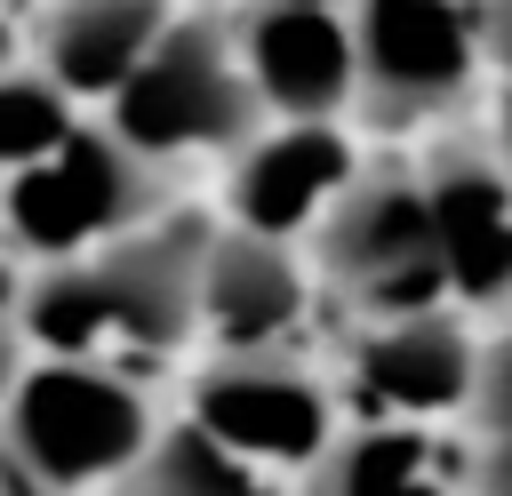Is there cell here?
<instances>
[{
    "label": "cell",
    "instance_id": "20",
    "mask_svg": "<svg viewBox=\"0 0 512 496\" xmlns=\"http://www.w3.org/2000/svg\"><path fill=\"white\" fill-rule=\"evenodd\" d=\"M488 136H496V152H504V168H512V72H504V88H496V112H488Z\"/></svg>",
    "mask_w": 512,
    "mask_h": 496
},
{
    "label": "cell",
    "instance_id": "21",
    "mask_svg": "<svg viewBox=\"0 0 512 496\" xmlns=\"http://www.w3.org/2000/svg\"><path fill=\"white\" fill-rule=\"evenodd\" d=\"M328 8H352V0H328Z\"/></svg>",
    "mask_w": 512,
    "mask_h": 496
},
{
    "label": "cell",
    "instance_id": "19",
    "mask_svg": "<svg viewBox=\"0 0 512 496\" xmlns=\"http://www.w3.org/2000/svg\"><path fill=\"white\" fill-rule=\"evenodd\" d=\"M480 32H488V64L512 72V0H480Z\"/></svg>",
    "mask_w": 512,
    "mask_h": 496
},
{
    "label": "cell",
    "instance_id": "8",
    "mask_svg": "<svg viewBox=\"0 0 512 496\" xmlns=\"http://www.w3.org/2000/svg\"><path fill=\"white\" fill-rule=\"evenodd\" d=\"M472 376H480V328L456 296L416 312H376L344 344V400L360 416H408V424L464 416Z\"/></svg>",
    "mask_w": 512,
    "mask_h": 496
},
{
    "label": "cell",
    "instance_id": "12",
    "mask_svg": "<svg viewBox=\"0 0 512 496\" xmlns=\"http://www.w3.org/2000/svg\"><path fill=\"white\" fill-rule=\"evenodd\" d=\"M320 272L304 256V240L256 232V224H216L208 248V296H200V336L208 352H256V344H288L304 304H312Z\"/></svg>",
    "mask_w": 512,
    "mask_h": 496
},
{
    "label": "cell",
    "instance_id": "6",
    "mask_svg": "<svg viewBox=\"0 0 512 496\" xmlns=\"http://www.w3.org/2000/svg\"><path fill=\"white\" fill-rule=\"evenodd\" d=\"M360 40V104L368 136H440L488 64L480 0H352Z\"/></svg>",
    "mask_w": 512,
    "mask_h": 496
},
{
    "label": "cell",
    "instance_id": "16",
    "mask_svg": "<svg viewBox=\"0 0 512 496\" xmlns=\"http://www.w3.org/2000/svg\"><path fill=\"white\" fill-rule=\"evenodd\" d=\"M80 120H88V96H72L40 56H16L8 96H0V152H8V168H24V160H40V152H56Z\"/></svg>",
    "mask_w": 512,
    "mask_h": 496
},
{
    "label": "cell",
    "instance_id": "11",
    "mask_svg": "<svg viewBox=\"0 0 512 496\" xmlns=\"http://www.w3.org/2000/svg\"><path fill=\"white\" fill-rule=\"evenodd\" d=\"M360 168L368 160L344 120H272L248 152L224 160V216L280 232V240H304Z\"/></svg>",
    "mask_w": 512,
    "mask_h": 496
},
{
    "label": "cell",
    "instance_id": "5",
    "mask_svg": "<svg viewBox=\"0 0 512 496\" xmlns=\"http://www.w3.org/2000/svg\"><path fill=\"white\" fill-rule=\"evenodd\" d=\"M304 256L320 272V288L336 304H352L360 320L376 312H416V304H448V256H440V224H432V192L424 168L400 160H368L336 208L304 232Z\"/></svg>",
    "mask_w": 512,
    "mask_h": 496
},
{
    "label": "cell",
    "instance_id": "15",
    "mask_svg": "<svg viewBox=\"0 0 512 496\" xmlns=\"http://www.w3.org/2000/svg\"><path fill=\"white\" fill-rule=\"evenodd\" d=\"M112 496H280V488H272V464L240 456L224 432H208L184 408L176 424H160V440L136 456V472Z\"/></svg>",
    "mask_w": 512,
    "mask_h": 496
},
{
    "label": "cell",
    "instance_id": "14",
    "mask_svg": "<svg viewBox=\"0 0 512 496\" xmlns=\"http://www.w3.org/2000/svg\"><path fill=\"white\" fill-rule=\"evenodd\" d=\"M176 24V0H48L40 8V40L32 56L88 96L96 112L136 80V64L160 48V32Z\"/></svg>",
    "mask_w": 512,
    "mask_h": 496
},
{
    "label": "cell",
    "instance_id": "13",
    "mask_svg": "<svg viewBox=\"0 0 512 496\" xmlns=\"http://www.w3.org/2000/svg\"><path fill=\"white\" fill-rule=\"evenodd\" d=\"M296 496H472V448L456 456L432 424L368 416L296 472Z\"/></svg>",
    "mask_w": 512,
    "mask_h": 496
},
{
    "label": "cell",
    "instance_id": "3",
    "mask_svg": "<svg viewBox=\"0 0 512 496\" xmlns=\"http://www.w3.org/2000/svg\"><path fill=\"white\" fill-rule=\"evenodd\" d=\"M104 120L152 160H232L272 128V104L240 56V24L224 8H176L160 48L104 104Z\"/></svg>",
    "mask_w": 512,
    "mask_h": 496
},
{
    "label": "cell",
    "instance_id": "1",
    "mask_svg": "<svg viewBox=\"0 0 512 496\" xmlns=\"http://www.w3.org/2000/svg\"><path fill=\"white\" fill-rule=\"evenodd\" d=\"M208 248L216 216L160 208L152 224H128L80 256L16 264L8 336L16 352H88V360H168L200 336L208 296Z\"/></svg>",
    "mask_w": 512,
    "mask_h": 496
},
{
    "label": "cell",
    "instance_id": "18",
    "mask_svg": "<svg viewBox=\"0 0 512 496\" xmlns=\"http://www.w3.org/2000/svg\"><path fill=\"white\" fill-rule=\"evenodd\" d=\"M472 496H512V432L472 440Z\"/></svg>",
    "mask_w": 512,
    "mask_h": 496
},
{
    "label": "cell",
    "instance_id": "9",
    "mask_svg": "<svg viewBox=\"0 0 512 496\" xmlns=\"http://www.w3.org/2000/svg\"><path fill=\"white\" fill-rule=\"evenodd\" d=\"M416 168H424L440 256H448V296L464 312H512V168L496 136H464L448 120Z\"/></svg>",
    "mask_w": 512,
    "mask_h": 496
},
{
    "label": "cell",
    "instance_id": "17",
    "mask_svg": "<svg viewBox=\"0 0 512 496\" xmlns=\"http://www.w3.org/2000/svg\"><path fill=\"white\" fill-rule=\"evenodd\" d=\"M472 432H512V320L480 336V376H472Z\"/></svg>",
    "mask_w": 512,
    "mask_h": 496
},
{
    "label": "cell",
    "instance_id": "7",
    "mask_svg": "<svg viewBox=\"0 0 512 496\" xmlns=\"http://www.w3.org/2000/svg\"><path fill=\"white\" fill-rule=\"evenodd\" d=\"M344 384H328L312 360H296L288 344H256V352H208L192 376V416L208 432H224L240 456L272 464V472H304L328 456Z\"/></svg>",
    "mask_w": 512,
    "mask_h": 496
},
{
    "label": "cell",
    "instance_id": "2",
    "mask_svg": "<svg viewBox=\"0 0 512 496\" xmlns=\"http://www.w3.org/2000/svg\"><path fill=\"white\" fill-rule=\"evenodd\" d=\"M152 440H160L152 392L120 360L16 352L8 424H0L8 496H112Z\"/></svg>",
    "mask_w": 512,
    "mask_h": 496
},
{
    "label": "cell",
    "instance_id": "10",
    "mask_svg": "<svg viewBox=\"0 0 512 496\" xmlns=\"http://www.w3.org/2000/svg\"><path fill=\"white\" fill-rule=\"evenodd\" d=\"M240 56L272 104V120H352L360 104V40L352 8L328 0H240Z\"/></svg>",
    "mask_w": 512,
    "mask_h": 496
},
{
    "label": "cell",
    "instance_id": "4",
    "mask_svg": "<svg viewBox=\"0 0 512 496\" xmlns=\"http://www.w3.org/2000/svg\"><path fill=\"white\" fill-rule=\"evenodd\" d=\"M160 208H176V160H152L144 144H128L104 112L80 120L56 152L8 168V264H48V256H80L128 224H152Z\"/></svg>",
    "mask_w": 512,
    "mask_h": 496
}]
</instances>
